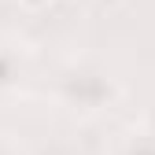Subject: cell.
Returning <instances> with one entry per match:
<instances>
[{"mask_svg": "<svg viewBox=\"0 0 155 155\" xmlns=\"http://www.w3.org/2000/svg\"><path fill=\"white\" fill-rule=\"evenodd\" d=\"M55 96L78 114H100L114 104L118 85L107 70L92 67V63H70L55 78Z\"/></svg>", "mask_w": 155, "mask_h": 155, "instance_id": "cell-1", "label": "cell"}, {"mask_svg": "<svg viewBox=\"0 0 155 155\" xmlns=\"http://www.w3.org/2000/svg\"><path fill=\"white\" fill-rule=\"evenodd\" d=\"M26 74V63H22V52L15 45H4L0 41V92H11Z\"/></svg>", "mask_w": 155, "mask_h": 155, "instance_id": "cell-2", "label": "cell"}, {"mask_svg": "<svg viewBox=\"0 0 155 155\" xmlns=\"http://www.w3.org/2000/svg\"><path fill=\"white\" fill-rule=\"evenodd\" d=\"M114 155H155V133H129V137H122Z\"/></svg>", "mask_w": 155, "mask_h": 155, "instance_id": "cell-3", "label": "cell"}, {"mask_svg": "<svg viewBox=\"0 0 155 155\" xmlns=\"http://www.w3.org/2000/svg\"><path fill=\"white\" fill-rule=\"evenodd\" d=\"M18 4H22L26 11H45L48 4H55V0H18Z\"/></svg>", "mask_w": 155, "mask_h": 155, "instance_id": "cell-4", "label": "cell"}, {"mask_svg": "<svg viewBox=\"0 0 155 155\" xmlns=\"http://www.w3.org/2000/svg\"><path fill=\"white\" fill-rule=\"evenodd\" d=\"M0 155H15V148H11L8 140H0Z\"/></svg>", "mask_w": 155, "mask_h": 155, "instance_id": "cell-5", "label": "cell"}]
</instances>
